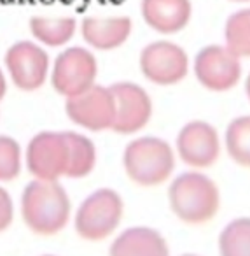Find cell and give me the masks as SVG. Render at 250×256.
Segmentation results:
<instances>
[{
  "label": "cell",
  "mask_w": 250,
  "mask_h": 256,
  "mask_svg": "<svg viewBox=\"0 0 250 256\" xmlns=\"http://www.w3.org/2000/svg\"><path fill=\"white\" fill-rule=\"evenodd\" d=\"M12 220V204L9 195L4 192V190H0V230H4L7 228V224L11 223Z\"/></svg>",
  "instance_id": "22"
},
{
  "label": "cell",
  "mask_w": 250,
  "mask_h": 256,
  "mask_svg": "<svg viewBox=\"0 0 250 256\" xmlns=\"http://www.w3.org/2000/svg\"><path fill=\"white\" fill-rule=\"evenodd\" d=\"M4 92H5V81H4V76H2V72H0V98H2Z\"/></svg>",
  "instance_id": "23"
},
{
  "label": "cell",
  "mask_w": 250,
  "mask_h": 256,
  "mask_svg": "<svg viewBox=\"0 0 250 256\" xmlns=\"http://www.w3.org/2000/svg\"><path fill=\"white\" fill-rule=\"evenodd\" d=\"M172 209L182 221L205 223L219 209V190L203 174L189 172L177 179L170 190Z\"/></svg>",
  "instance_id": "2"
},
{
  "label": "cell",
  "mask_w": 250,
  "mask_h": 256,
  "mask_svg": "<svg viewBox=\"0 0 250 256\" xmlns=\"http://www.w3.org/2000/svg\"><path fill=\"white\" fill-rule=\"evenodd\" d=\"M130 18H88L82 22V37L96 50L119 48L130 37Z\"/></svg>",
  "instance_id": "14"
},
{
  "label": "cell",
  "mask_w": 250,
  "mask_h": 256,
  "mask_svg": "<svg viewBox=\"0 0 250 256\" xmlns=\"http://www.w3.org/2000/svg\"><path fill=\"white\" fill-rule=\"evenodd\" d=\"M123 214V202L110 190L96 192L81 206L75 218L77 232L89 240L105 238L114 232Z\"/></svg>",
  "instance_id": "4"
},
{
  "label": "cell",
  "mask_w": 250,
  "mask_h": 256,
  "mask_svg": "<svg viewBox=\"0 0 250 256\" xmlns=\"http://www.w3.org/2000/svg\"><path fill=\"white\" fill-rule=\"evenodd\" d=\"M142 14L151 28L161 34H175L191 20L189 0H142Z\"/></svg>",
  "instance_id": "13"
},
{
  "label": "cell",
  "mask_w": 250,
  "mask_h": 256,
  "mask_svg": "<svg viewBox=\"0 0 250 256\" xmlns=\"http://www.w3.org/2000/svg\"><path fill=\"white\" fill-rule=\"evenodd\" d=\"M96 62L89 51L72 48L58 56L53 70V84L65 96H75L93 86Z\"/></svg>",
  "instance_id": "6"
},
{
  "label": "cell",
  "mask_w": 250,
  "mask_h": 256,
  "mask_svg": "<svg viewBox=\"0 0 250 256\" xmlns=\"http://www.w3.org/2000/svg\"><path fill=\"white\" fill-rule=\"evenodd\" d=\"M233 2H249V0H233Z\"/></svg>",
  "instance_id": "25"
},
{
  "label": "cell",
  "mask_w": 250,
  "mask_h": 256,
  "mask_svg": "<svg viewBox=\"0 0 250 256\" xmlns=\"http://www.w3.org/2000/svg\"><path fill=\"white\" fill-rule=\"evenodd\" d=\"M226 46L238 56H250V9L236 12L228 20Z\"/></svg>",
  "instance_id": "20"
},
{
  "label": "cell",
  "mask_w": 250,
  "mask_h": 256,
  "mask_svg": "<svg viewBox=\"0 0 250 256\" xmlns=\"http://www.w3.org/2000/svg\"><path fill=\"white\" fill-rule=\"evenodd\" d=\"M5 64L21 90H37L47 74V54L32 42H18L7 51Z\"/></svg>",
  "instance_id": "11"
},
{
  "label": "cell",
  "mask_w": 250,
  "mask_h": 256,
  "mask_svg": "<svg viewBox=\"0 0 250 256\" xmlns=\"http://www.w3.org/2000/svg\"><path fill=\"white\" fill-rule=\"evenodd\" d=\"M179 154L187 165L208 167L219 156V137L215 128L203 121H194L182 128L177 139Z\"/></svg>",
  "instance_id": "12"
},
{
  "label": "cell",
  "mask_w": 250,
  "mask_h": 256,
  "mask_svg": "<svg viewBox=\"0 0 250 256\" xmlns=\"http://www.w3.org/2000/svg\"><path fill=\"white\" fill-rule=\"evenodd\" d=\"M67 114L72 121L89 130L112 128L116 116V104L110 88L91 86L86 92L70 96L67 102Z\"/></svg>",
  "instance_id": "7"
},
{
  "label": "cell",
  "mask_w": 250,
  "mask_h": 256,
  "mask_svg": "<svg viewBox=\"0 0 250 256\" xmlns=\"http://www.w3.org/2000/svg\"><path fill=\"white\" fill-rule=\"evenodd\" d=\"M226 144L236 164L250 167V116L238 118L229 124Z\"/></svg>",
  "instance_id": "19"
},
{
  "label": "cell",
  "mask_w": 250,
  "mask_h": 256,
  "mask_svg": "<svg viewBox=\"0 0 250 256\" xmlns=\"http://www.w3.org/2000/svg\"><path fill=\"white\" fill-rule=\"evenodd\" d=\"M28 167L35 178L54 181L65 176L67 142L63 134H40L28 148Z\"/></svg>",
  "instance_id": "10"
},
{
  "label": "cell",
  "mask_w": 250,
  "mask_h": 256,
  "mask_svg": "<svg viewBox=\"0 0 250 256\" xmlns=\"http://www.w3.org/2000/svg\"><path fill=\"white\" fill-rule=\"evenodd\" d=\"M70 212L68 198L54 181L32 182L23 195V218L37 234H56L65 226Z\"/></svg>",
  "instance_id": "1"
},
{
  "label": "cell",
  "mask_w": 250,
  "mask_h": 256,
  "mask_svg": "<svg viewBox=\"0 0 250 256\" xmlns=\"http://www.w3.org/2000/svg\"><path fill=\"white\" fill-rule=\"evenodd\" d=\"M142 72L158 84H173L187 74V54L172 42L149 44L140 56Z\"/></svg>",
  "instance_id": "8"
},
{
  "label": "cell",
  "mask_w": 250,
  "mask_h": 256,
  "mask_svg": "<svg viewBox=\"0 0 250 256\" xmlns=\"http://www.w3.org/2000/svg\"><path fill=\"white\" fill-rule=\"evenodd\" d=\"M124 167L135 182L142 186H154L172 174L173 153L166 142L145 137L130 144L124 153Z\"/></svg>",
  "instance_id": "3"
},
{
  "label": "cell",
  "mask_w": 250,
  "mask_h": 256,
  "mask_svg": "<svg viewBox=\"0 0 250 256\" xmlns=\"http://www.w3.org/2000/svg\"><path fill=\"white\" fill-rule=\"evenodd\" d=\"M116 104L112 128L119 134H133L145 126L152 112L151 98L137 84L119 82L110 88Z\"/></svg>",
  "instance_id": "9"
},
{
  "label": "cell",
  "mask_w": 250,
  "mask_h": 256,
  "mask_svg": "<svg viewBox=\"0 0 250 256\" xmlns=\"http://www.w3.org/2000/svg\"><path fill=\"white\" fill-rule=\"evenodd\" d=\"M194 72L205 88L212 92H228L240 81V56L228 46H208L196 56Z\"/></svg>",
  "instance_id": "5"
},
{
  "label": "cell",
  "mask_w": 250,
  "mask_h": 256,
  "mask_svg": "<svg viewBox=\"0 0 250 256\" xmlns=\"http://www.w3.org/2000/svg\"><path fill=\"white\" fill-rule=\"evenodd\" d=\"M221 256H250V220H236L222 232L219 240Z\"/></svg>",
  "instance_id": "18"
},
{
  "label": "cell",
  "mask_w": 250,
  "mask_h": 256,
  "mask_svg": "<svg viewBox=\"0 0 250 256\" xmlns=\"http://www.w3.org/2000/svg\"><path fill=\"white\" fill-rule=\"evenodd\" d=\"M67 142V168L68 178H84L95 167V148L86 137L77 134H63Z\"/></svg>",
  "instance_id": "16"
},
{
  "label": "cell",
  "mask_w": 250,
  "mask_h": 256,
  "mask_svg": "<svg viewBox=\"0 0 250 256\" xmlns=\"http://www.w3.org/2000/svg\"><path fill=\"white\" fill-rule=\"evenodd\" d=\"M110 256H168V248L154 230L131 228L114 242Z\"/></svg>",
  "instance_id": "15"
},
{
  "label": "cell",
  "mask_w": 250,
  "mask_h": 256,
  "mask_svg": "<svg viewBox=\"0 0 250 256\" xmlns=\"http://www.w3.org/2000/svg\"><path fill=\"white\" fill-rule=\"evenodd\" d=\"M32 34L47 46H61L68 42L75 32V20L72 18H33L30 23Z\"/></svg>",
  "instance_id": "17"
},
{
  "label": "cell",
  "mask_w": 250,
  "mask_h": 256,
  "mask_svg": "<svg viewBox=\"0 0 250 256\" xmlns=\"http://www.w3.org/2000/svg\"><path fill=\"white\" fill-rule=\"evenodd\" d=\"M19 172V148L14 140L0 137V181H9Z\"/></svg>",
  "instance_id": "21"
},
{
  "label": "cell",
  "mask_w": 250,
  "mask_h": 256,
  "mask_svg": "<svg viewBox=\"0 0 250 256\" xmlns=\"http://www.w3.org/2000/svg\"><path fill=\"white\" fill-rule=\"evenodd\" d=\"M247 95H249V98H250V76H249V79H247Z\"/></svg>",
  "instance_id": "24"
}]
</instances>
